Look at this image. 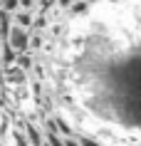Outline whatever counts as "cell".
<instances>
[{
	"instance_id": "1",
	"label": "cell",
	"mask_w": 141,
	"mask_h": 146,
	"mask_svg": "<svg viewBox=\"0 0 141 146\" xmlns=\"http://www.w3.org/2000/svg\"><path fill=\"white\" fill-rule=\"evenodd\" d=\"M30 32L32 30H25L20 25H10L5 32V45L15 52H27L30 50Z\"/></svg>"
},
{
	"instance_id": "2",
	"label": "cell",
	"mask_w": 141,
	"mask_h": 146,
	"mask_svg": "<svg viewBox=\"0 0 141 146\" xmlns=\"http://www.w3.org/2000/svg\"><path fill=\"white\" fill-rule=\"evenodd\" d=\"M13 25H20L25 30H32V25H35V13L32 10H15L13 15H10Z\"/></svg>"
},
{
	"instance_id": "3",
	"label": "cell",
	"mask_w": 141,
	"mask_h": 146,
	"mask_svg": "<svg viewBox=\"0 0 141 146\" xmlns=\"http://www.w3.org/2000/svg\"><path fill=\"white\" fill-rule=\"evenodd\" d=\"M23 131H25V136H27V141H30L32 146H45V131H42V129H37L35 124L25 121Z\"/></svg>"
},
{
	"instance_id": "4",
	"label": "cell",
	"mask_w": 141,
	"mask_h": 146,
	"mask_svg": "<svg viewBox=\"0 0 141 146\" xmlns=\"http://www.w3.org/2000/svg\"><path fill=\"white\" fill-rule=\"evenodd\" d=\"M15 64L23 69V72L30 74L32 69H35V52H30V50H27V52H17L15 54Z\"/></svg>"
},
{
	"instance_id": "5",
	"label": "cell",
	"mask_w": 141,
	"mask_h": 146,
	"mask_svg": "<svg viewBox=\"0 0 141 146\" xmlns=\"http://www.w3.org/2000/svg\"><path fill=\"white\" fill-rule=\"evenodd\" d=\"M5 77H8L10 84H23L27 79V72H23L17 64H10V67H5Z\"/></svg>"
},
{
	"instance_id": "6",
	"label": "cell",
	"mask_w": 141,
	"mask_h": 146,
	"mask_svg": "<svg viewBox=\"0 0 141 146\" xmlns=\"http://www.w3.org/2000/svg\"><path fill=\"white\" fill-rule=\"evenodd\" d=\"M0 10L13 15L15 10H20V0H0Z\"/></svg>"
},
{
	"instance_id": "7",
	"label": "cell",
	"mask_w": 141,
	"mask_h": 146,
	"mask_svg": "<svg viewBox=\"0 0 141 146\" xmlns=\"http://www.w3.org/2000/svg\"><path fill=\"white\" fill-rule=\"evenodd\" d=\"M13 139H15V146H32L30 141H27V136H25V131H15Z\"/></svg>"
},
{
	"instance_id": "8",
	"label": "cell",
	"mask_w": 141,
	"mask_h": 146,
	"mask_svg": "<svg viewBox=\"0 0 141 146\" xmlns=\"http://www.w3.org/2000/svg\"><path fill=\"white\" fill-rule=\"evenodd\" d=\"M40 8V0H20V10H35Z\"/></svg>"
},
{
	"instance_id": "9",
	"label": "cell",
	"mask_w": 141,
	"mask_h": 146,
	"mask_svg": "<svg viewBox=\"0 0 141 146\" xmlns=\"http://www.w3.org/2000/svg\"><path fill=\"white\" fill-rule=\"evenodd\" d=\"M77 139H79V144H82V146H104L102 141H97L94 136H77Z\"/></svg>"
},
{
	"instance_id": "10",
	"label": "cell",
	"mask_w": 141,
	"mask_h": 146,
	"mask_svg": "<svg viewBox=\"0 0 141 146\" xmlns=\"http://www.w3.org/2000/svg\"><path fill=\"white\" fill-rule=\"evenodd\" d=\"M64 146H82V144H79L77 134H72V136H64Z\"/></svg>"
}]
</instances>
